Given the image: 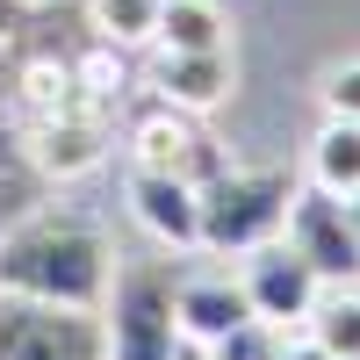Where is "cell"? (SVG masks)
Instances as JSON below:
<instances>
[{"label":"cell","instance_id":"obj_1","mask_svg":"<svg viewBox=\"0 0 360 360\" xmlns=\"http://www.w3.org/2000/svg\"><path fill=\"white\" fill-rule=\"evenodd\" d=\"M115 281V252L101 224L72 209H29L0 231V295L22 303H65V310H101Z\"/></svg>","mask_w":360,"mask_h":360},{"label":"cell","instance_id":"obj_2","mask_svg":"<svg viewBox=\"0 0 360 360\" xmlns=\"http://www.w3.org/2000/svg\"><path fill=\"white\" fill-rule=\"evenodd\" d=\"M288 202L295 180L281 166H217L202 180V252L245 259L252 245L288 231Z\"/></svg>","mask_w":360,"mask_h":360},{"label":"cell","instance_id":"obj_3","mask_svg":"<svg viewBox=\"0 0 360 360\" xmlns=\"http://www.w3.org/2000/svg\"><path fill=\"white\" fill-rule=\"evenodd\" d=\"M108 360H180V317H173V266L159 259H137V266H115L108 281Z\"/></svg>","mask_w":360,"mask_h":360},{"label":"cell","instance_id":"obj_4","mask_svg":"<svg viewBox=\"0 0 360 360\" xmlns=\"http://www.w3.org/2000/svg\"><path fill=\"white\" fill-rule=\"evenodd\" d=\"M0 360H108V324L101 310L0 295Z\"/></svg>","mask_w":360,"mask_h":360},{"label":"cell","instance_id":"obj_5","mask_svg":"<svg viewBox=\"0 0 360 360\" xmlns=\"http://www.w3.org/2000/svg\"><path fill=\"white\" fill-rule=\"evenodd\" d=\"M281 238L317 266L324 288L360 281V224H353L346 195H332V188H295V202H288V231H281Z\"/></svg>","mask_w":360,"mask_h":360},{"label":"cell","instance_id":"obj_6","mask_svg":"<svg viewBox=\"0 0 360 360\" xmlns=\"http://www.w3.org/2000/svg\"><path fill=\"white\" fill-rule=\"evenodd\" d=\"M238 281H245V303H252V317H266V324H281V332H295L310 310H317V295H324V281H317V266L288 245V238H266V245H252L245 252V266H238Z\"/></svg>","mask_w":360,"mask_h":360},{"label":"cell","instance_id":"obj_7","mask_svg":"<svg viewBox=\"0 0 360 360\" xmlns=\"http://www.w3.org/2000/svg\"><path fill=\"white\" fill-rule=\"evenodd\" d=\"M130 152L137 166H159V173H180V180H202L224 166V152L209 144V130L195 123L188 108H173V101H152V108H137V123H130Z\"/></svg>","mask_w":360,"mask_h":360},{"label":"cell","instance_id":"obj_8","mask_svg":"<svg viewBox=\"0 0 360 360\" xmlns=\"http://www.w3.org/2000/svg\"><path fill=\"white\" fill-rule=\"evenodd\" d=\"M101 152H108V123H101L94 101L22 123V159L37 166V180H72L86 166H101Z\"/></svg>","mask_w":360,"mask_h":360},{"label":"cell","instance_id":"obj_9","mask_svg":"<svg viewBox=\"0 0 360 360\" xmlns=\"http://www.w3.org/2000/svg\"><path fill=\"white\" fill-rule=\"evenodd\" d=\"M130 217L159 245H202V188L159 166H130Z\"/></svg>","mask_w":360,"mask_h":360},{"label":"cell","instance_id":"obj_10","mask_svg":"<svg viewBox=\"0 0 360 360\" xmlns=\"http://www.w3.org/2000/svg\"><path fill=\"white\" fill-rule=\"evenodd\" d=\"M173 317H180V339L188 346H217L252 317L245 281L238 274H173Z\"/></svg>","mask_w":360,"mask_h":360},{"label":"cell","instance_id":"obj_11","mask_svg":"<svg viewBox=\"0 0 360 360\" xmlns=\"http://www.w3.org/2000/svg\"><path fill=\"white\" fill-rule=\"evenodd\" d=\"M231 51H166L159 58V72H152V86H159V101H173V108H188V115H209L224 94H231Z\"/></svg>","mask_w":360,"mask_h":360},{"label":"cell","instance_id":"obj_12","mask_svg":"<svg viewBox=\"0 0 360 360\" xmlns=\"http://www.w3.org/2000/svg\"><path fill=\"white\" fill-rule=\"evenodd\" d=\"M159 51H231V15L217 0H166L159 8Z\"/></svg>","mask_w":360,"mask_h":360},{"label":"cell","instance_id":"obj_13","mask_svg":"<svg viewBox=\"0 0 360 360\" xmlns=\"http://www.w3.org/2000/svg\"><path fill=\"white\" fill-rule=\"evenodd\" d=\"M310 188H332V195L360 188V123L324 115V130L310 137Z\"/></svg>","mask_w":360,"mask_h":360},{"label":"cell","instance_id":"obj_14","mask_svg":"<svg viewBox=\"0 0 360 360\" xmlns=\"http://www.w3.org/2000/svg\"><path fill=\"white\" fill-rule=\"evenodd\" d=\"M303 332L332 353V360H360V281H339L317 295V310L303 317Z\"/></svg>","mask_w":360,"mask_h":360},{"label":"cell","instance_id":"obj_15","mask_svg":"<svg viewBox=\"0 0 360 360\" xmlns=\"http://www.w3.org/2000/svg\"><path fill=\"white\" fill-rule=\"evenodd\" d=\"M159 8H166V0H86V15H94V37H101L108 51L159 44Z\"/></svg>","mask_w":360,"mask_h":360},{"label":"cell","instance_id":"obj_16","mask_svg":"<svg viewBox=\"0 0 360 360\" xmlns=\"http://www.w3.org/2000/svg\"><path fill=\"white\" fill-rule=\"evenodd\" d=\"M281 353V324H266V317H245L231 339L209 346V360H274Z\"/></svg>","mask_w":360,"mask_h":360},{"label":"cell","instance_id":"obj_17","mask_svg":"<svg viewBox=\"0 0 360 360\" xmlns=\"http://www.w3.org/2000/svg\"><path fill=\"white\" fill-rule=\"evenodd\" d=\"M324 115H339V123H360V58L324 72Z\"/></svg>","mask_w":360,"mask_h":360},{"label":"cell","instance_id":"obj_18","mask_svg":"<svg viewBox=\"0 0 360 360\" xmlns=\"http://www.w3.org/2000/svg\"><path fill=\"white\" fill-rule=\"evenodd\" d=\"M29 202H37V166L0 173V231H8L15 217H29Z\"/></svg>","mask_w":360,"mask_h":360},{"label":"cell","instance_id":"obj_19","mask_svg":"<svg viewBox=\"0 0 360 360\" xmlns=\"http://www.w3.org/2000/svg\"><path fill=\"white\" fill-rule=\"evenodd\" d=\"M274 360H332V353H324L310 332H281V353H274Z\"/></svg>","mask_w":360,"mask_h":360},{"label":"cell","instance_id":"obj_20","mask_svg":"<svg viewBox=\"0 0 360 360\" xmlns=\"http://www.w3.org/2000/svg\"><path fill=\"white\" fill-rule=\"evenodd\" d=\"M15 166H29V159H22V137L0 123V173H15Z\"/></svg>","mask_w":360,"mask_h":360},{"label":"cell","instance_id":"obj_21","mask_svg":"<svg viewBox=\"0 0 360 360\" xmlns=\"http://www.w3.org/2000/svg\"><path fill=\"white\" fill-rule=\"evenodd\" d=\"M180 360H209V346H180Z\"/></svg>","mask_w":360,"mask_h":360},{"label":"cell","instance_id":"obj_22","mask_svg":"<svg viewBox=\"0 0 360 360\" xmlns=\"http://www.w3.org/2000/svg\"><path fill=\"white\" fill-rule=\"evenodd\" d=\"M346 209H353V224H360V188H353V195H346Z\"/></svg>","mask_w":360,"mask_h":360}]
</instances>
